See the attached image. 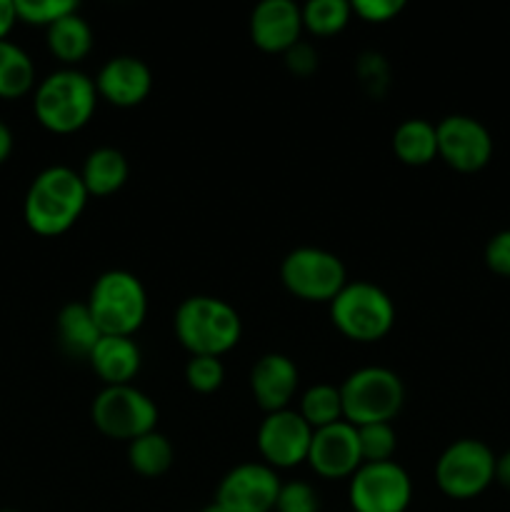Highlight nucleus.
<instances>
[{"mask_svg": "<svg viewBox=\"0 0 510 512\" xmlns=\"http://www.w3.org/2000/svg\"><path fill=\"white\" fill-rule=\"evenodd\" d=\"M88 203V190L75 170L55 165L43 170L25 193V223L43 238L63 235L75 225Z\"/></svg>", "mask_w": 510, "mask_h": 512, "instance_id": "f257e3e1", "label": "nucleus"}, {"mask_svg": "<svg viewBox=\"0 0 510 512\" xmlns=\"http://www.w3.org/2000/svg\"><path fill=\"white\" fill-rule=\"evenodd\" d=\"M175 335L193 355L220 358L240 340V318L225 300L195 295L175 313Z\"/></svg>", "mask_w": 510, "mask_h": 512, "instance_id": "f03ea898", "label": "nucleus"}, {"mask_svg": "<svg viewBox=\"0 0 510 512\" xmlns=\"http://www.w3.org/2000/svg\"><path fill=\"white\" fill-rule=\"evenodd\" d=\"M95 83L80 70H58L35 90V118L50 133L68 135L83 128L95 110Z\"/></svg>", "mask_w": 510, "mask_h": 512, "instance_id": "7ed1b4c3", "label": "nucleus"}, {"mask_svg": "<svg viewBox=\"0 0 510 512\" xmlns=\"http://www.w3.org/2000/svg\"><path fill=\"white\" fill-rule=\"evenodd\" d=\"M85 305L100 335H115V338H130L143 325L145 313H148L145 288L135 275L125 270H110L100 275Z\"/></svg>", "mask_w": 510, "mask_h": 512, "instance_id": "20e7f679", "label": "nucleus"}, {"mask_svg": "<svg viewBox=\"0 0 510 512\" xmlns=\"http://www.w3.org/2000/svg\"><path fill=\"white\" fill-rule=\"evenodd\" d=\"M343 418L353 428L373 423H390L400 413L405 388L388 368H363L340 385Z\"/></svg>", "mask_w": 510, "mask_h": 512, "instance_id": "39448f33", "label": "nucleus"}, {"mask_svg": "<svg viewBox=\"0 0 510 512\" xmlns=\"http://www.w3.org/2000/svg\"><path fill=\"white\" fill-rule=\"evenodd\" d=\"M333 323L345 338L375 343L385 338L395 323L393 300L373 283H348L330 305Z\"/></svg>", "mask_w": 510, "mask_h": 512, "instance_id": "423d86ee", "label": "nucleus"}, {"mask_svg": "<svg viewBox=\"0 0 510 512\" xmlns=\"http://www.w3.org/2000/svg\"><path fill=\"white\" fill-rule=\"evenodd\" d=\"M158 408L153 400L130 385H108L93 403V423L115 440H138L153 433Z\"/></svg>", "mask_w": 510, "mask_h": 512, "instance_id": "0eeeda50", "label": "nucleus"}, {"mask_svg": "<svg viewBox=\"0 0 510 512\" xmlns=\"http://www.w3.org/2000/svg\"><path fill=\"white\" fill-rule=\"evenodd\" d=\"M495 480V455L480 440H458L440 455L435 483L448 498L470 500Z\"/></svg>", "mask_w": 510, "mask_h": 512, "instance_id": "6e6552de", "label": "nucleus"}, {"mask_svg": "<svg viewBox=\"0 0 510 512\" xmlns=\"http://www.w3.org/2000/svg\"><path fill=\"white\" fill-rule=\"evenodd\" d=\"M283 285L300 300L310 303H333L345 288V268L333 253L320 248H298L283 260L280 268Z\"/></svg>", "mask_w": 510, "mask_h": 512, "instance_id": "1a4fd4ad", "label": "nucleus"}, {"mask_svg": "<svg viewBox=\"0 0 510 512\" xmlns=\"http://www.w3.org/2000/svg\"><path fill=\"white\" fill-rule=\"evenodd\" d=\"M410 478L400 465L365 463L350 483L353 512H405L410 503Z\"/></svg>", "mask_w": 510, "mask_h": 512, "instance_id": "9d476101", "label": "nucleus"}, {"mask_svg": "<svg viewBox=\"0 0 510 512\" xmlns=\"http://www.w3.org/2000/svg\"><path fill=\"white\" fill-rule=\"evenodd\" d=\"M438 155L458 173H478L493 155L488 128L468 115H450L435 125Z\"/></svg>", "mask_w": 510, "mask_h": 512, "instance_id": "9b49d317", "label": "nucleus"}, {"mask_svg": "<svg viewBox=\"0 0 510 512\" xmlns=\"http://www.w3.org/2000/svg\"><path fill=\"white\" fill-rule=\"evenodd\" d=\"M280 480L270 465H238L223 478L215 505L225 512H270L278 503Z\"/></svg>", "mask_w": 510, "mask_h": 512, "instance_id": "f8f14e48", "label": "nucleus"}, {"mask_svg": "<svg viewBox=\"0 0 510 512\" xmlns=\"http://www.w3.org/2000/svg\"><path fill=\"white\" fill-rule=\"evenodd\" d=\"M313 428L303 420V415L293 410L268 413L258 430L260 455L273 468H293L308 460Z\"/></svg>", "mask_w": 510, "mask_h": 512, "instance_id": "ddd939ff", "label": "nucleus"}, {"mask_svg": "<svg viewBox=\"0 0 510 512\" xmlns=\"http://www.w3.org/2000/svg\"><path fill=\"white\" fill-rule=\"evenodd\" d=\"M308 463L320 478L338 480L355 475V470L363 465L358 448V430L345 420L328 425V428L313 430Z\"/></svg>", "mask_w": 510, "mask_h": 512, "instance_id": "4468645a", "label": "nucleus"}, {"mask_svg": "<svg viewBox=\"0 0 510 512\" xmlns=\"http://www.w3.org/2000/svg\"><path fill=\"white\" fill-rule=\"evenodd\" d=\"M303 10L293 0H265L253 10L250 35L253 43L265 53H288L300 43Z\"/></svg>", "mask_w": 510, "mask_h": 512, "instance_id": "2eb2a0df", "label": "nucleus"}, {"mask_svg": "<svg viewBox=\"0 0 510 512\" xmlns=\"http://www.w3.org/2000/svg\"><path fill=\"white\" fill-rule=\"evenodd\" d=\"M150 85H153V78H150L148 65L130 55L108 60L95 80V90L118 108H133L143 103L150 93Z\"/></svg>", "mask_w": 510, "mask_h": 512, "instance_id": "dca6fc26", "label": "nucleus"}, {"mask_svg": "<svg viewBox=\"0 0 510 512\" xmlns=\"http://www.w3.org/2000/svg\"><path fill=\"white\" fill-rule=\"evenodd\" d=\"M250 388L265 413L288 410V403L298 390V368L293 360L280 353L263 355L250 375Z\"/></svg>", "mask_w": 510, "mask_h": 512, "instance_id": "f3484780", "label": "nucleus"}, {"mask_svg": "<svg viewBox=\"0 0 510 512\" xmlns=\"http://www.w3.org/2000/svg\"><path fill=\"white\" fill-rule=\"evenodd\" d=\"M88 360L105 385H128L140 370L138 345L115 335H103Z\"/></svg>", "mask_w": 510, "mask_h": 512, "instance_id": "a211bd4d", "label": "nucleus"}, {"mask_svg": "<svg viewBox=\"0 0 510 512\" xmlns=\"http://www.w3.org/2000/svg\"><path fill=\"white\" fill-rule=\"evenodd\" d=\"M103 338L90 315L88 305L70 303L58 315V340L63 350L75 358H90L98 340Z\"/></svg>", "mask_w": 510, "mask_h": 512, "instance_id": "6ab92c4d", "label": "nucleus"}, {"mask_svg": "<svg viewBox=\"0 0 510 512\" xmlns=\"http://www.w3.org/2000/svg\"><path fill=\"white\" fill-rule=\"evenodd\" d=\"M80 178H83L88 195H100V198L113 195L128 180V160L120 150L100 148L88 155Z\"/></svg>", "mask_w": 510, "mask_h": 512, "instance_id": "aec40b11", "label": "nucleus"}, {"mask_svg": "<svg viewBox=\"0 0 510 512\" xmlns=\"http://www.w3.org/2000/svg\"><path fill=\"white\" fill-rule=\"evenodd\" d=\"M93 45V33L90 25L78 15V10L65 18L55 20L48 28V48L63 63H78L90 53Z\"/></svg>", "mask_w": 510, "mask_h": 512, "instance_id": "412c9836", "label": "nucleus"}, {"mask_svg": "<svg viewBox=\"0 0 510 512\" xmlns=\"http://www.w3.org/2000/svg\"><path fill=\"white\" fill-rule=\"evenodd\" d=\"M393 150L405 165H428L438 155V133L428 120H405L393 135Z\"/></svg>", "mask_w": 510, "mask_h": 512, "instance_id": "4be33fe9", "label": "nucleus"}, {"mask_svg": "<svg viewBox=\"0 0 510 512\" xmlns=\"http://www.w3.org/2000/svg\"><path fill=\"white\" fill-rule=\"evenodd\" d=\"M35 83L30 55L10 40H0V98H23Z\"/></svg>", "mask_w": 510, "mask_h": 512, "instance_id": "5701e85b", "label": "nucleus"}, {"mask_svg": "<svg viewBox=\"0 0 510 512\" xmlns=\"http://www.w3.org/2000/svg\"><path fill=\"white\" fill-rule=\"evenodd\" d=\"M128 460L135 473L145 475V478H158L173 465V445L165 435L153 430V433L130 443Z\"/></svg>", "mask_w": 510, "mask_h": 512, "instance_id": "b1692460", "label": "nucleus"}, {"mask_svg": "<svg viewBox=\"0 0 510 512\" xmlns=\"http://www.w3.org/2000/svg\"><path fill=\"white\" fill-rule=\"evenodd\" d=\"M300 415H303V420L313 430L340 423V418H343L340 388H333V385H315V388H310L303 395V403H300Z\"/></svg>", "mask_w": 510, "mask_h": 512, "instance_id": "393cba45", "label": "nucleus"}, {"mask_svg": "<svg viewBox=\"0 0 510 512\" xmlns=\"http://www.w3.org/2000/svg\"><path fill=\"white\" fill-rule=\"evenodd\" d=\"M353 5L345 0H310L303 8V28L315 35H335L348 25Z\"/></svg>", "mask_w": 510, "mask_h": 512, "instance_id": "a878e982", "label": "nucleus"}, {"mask_svg": "<svg viewBox=\"0 0 510 512\" xmlns=\"http://www.w3.org/2000/svg\"><path fill=\"white\" fill-rule=\"evenodd\" d=\"M355 430H358V448L363 465L390 463V458L395 453V445H398V438H395V430L390 428V423H373Z\"/></svg>", "mask_w": 510, "mask_h": 512, "instance_id": "bb28decb", "label": "nucleus"}, {"mask_svg": "<svg viewBox=\"0 0 510 512\" xmlns=\"http://www.w3.org/2000/svg\"><path fill=\"white\" fill-rule=\"evenodd\" d=\"M75 10H78L75 0H15L18 20L30 25H45V28H50L55 20L65 18Z\"/></svg>", "mask_w": 510, "mask_h": 512, "instance_id": "cd10ccee", "label": "nucleus"}, {"mask_svg": "<svg viewBox=\"0 0 510 512\" xmlns=\"http://www.w3.org/2000/svg\"><path fill=\"white\" fill-rule=\"evenodd\" d=\"M225 370L218 358H208V355H193V360L185 368V380L198 393H213L223 385Z\"/></svg>", "mask_w": 510, "mask_h": 512, "instance_id": "c85d7f7f", "label": "nucleus"}, {"mask_svg": "<svg viewBox=\"0 0 510 512\" xmlns=\"http://www.w3.org/2000/svg\"><path fill=\"white\" fill-rule=\"evenodd\" d=\"M275 508L278 512H318V495L308 483L295 480V483L280 485Z\"/></svg>", "mask_w": 510, "mask_h": 512, "instance_id": "c756f323", "label": "nucleus"}, {"mask_svg": "<svg viewBox=\"0 0 510 512\" xmlns=\"http://www.w3.org/2000/svg\"><path fill=\"white\" fill-rule=\"evenodd\" d=\"M405 8L403 0H355L353 10L368 23H388Z\"/></svg>", "mask_w": 510, "mask_h": 512, "instance_id": "7c9ffc66", "label": "nucleus"}, {"mask_svg": "<svg viewBox=\"0 0 510 512\" xmlns=\"http://www.w3.org/2000/svg\"><path fill=\"white\" fill-rule=\"evenodd\" d=\"M485 263L495 275L510 278V230L493 235L485 248Z\"/></svg>", "mask_w": 510, "mask_h": 512, "instance_id": "2f4dec72", "label": "nucleus"}, {"mask_svg": "<svg viewBox=\"0 0 510 512\" xmlns=\"http://www.w3.org/2000/svg\"><path fill=\"white\" fill-rule=\"evenodd\" d=\"M285 60H288V68L298 75H308L310 70H315V63H318V55L310 45L295 43L293 48L285 53Z\"/></svg>", "mask_w": 510, "mask_h": 512, "instance_id": "473e14b6", "label": "nucleus"}, {"mask_svg": "<svg viewBox=\"0 0 510 512\" xmlns=\"http://www.w3.org/2000/svg\"><path fill=\"white\" fill-rule=\"evenodd\" d=\"M18 23V13H15V0H0V40L8 38L13 25Z\"/></svg>", "mask_w": 510, "mask_h": 512, "instance_id": "72a5a7b5", "label": "nucleus"}, {"mask_svg": "<svg viewBox=\"0 0 510 512\" xmlns=\"http://www.w3.org/2000/svg\"><path fill=\"white\" fill-rule=\"evenodd\" d=\"M495 480L510 490V450L495 460Z\"/></svg>", "mask_w": 510, "mask_h": 512, "instance_id": "f704fd0d", "label": "nucleus"}, {"mask_svg": "<svg viewBox=\"0 0 510 512\" xmlns=\"http://www.w3.org/2000/svg\"><path fill=\"white\" fill-rule=\"evenodd\" d=\"M10 150H13V133H10L8 125L0 120V163H5V160H8Z\"/></svg>", "mask_w": 510, "mask_h": 512, "instance_id": "c9c22d12", "label": "nucleus"}, {"mask_svg": "<svg viewBox=\"0 0 510 512\" xmlns=\"http://www.w3.org/2000/svg\"><path fill=\"white\" fill-rule=\"evenodd\" d=\"M203 512H225V510L220 508V505H210V508H205Z\"/></svg>", "mask_w": 510, "mask_h": 512, "instance_id": "e433bc0d", "label": "nucleus"}, {"mask_svg": "<svg viewBox=\"0 0 510 512\" xmlns=\"http://www.w3.org/2000/svg\"><path fill=\"white\" fill-rule=\"evenodd\" d=\"M0 512H18V510H10V508H3Z\"/></svg>", "mask_w": 510, "mask_h": 512, "instance_id": "4c0bfd02", "label": "nucleus"}]
</instances>
